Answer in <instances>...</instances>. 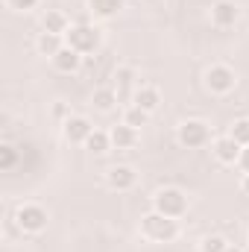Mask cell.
I'll return each mask as SVG.
<instances>
[{"label": "cell", "instance_id": "cell-1", "mask_svg": "<svg viewBox=\"0 0 249 252\" xmlns=\"http://www.w3.org/2000/svg\"><path fill=\"white\" fill-rule=\"evenodd\" d=\"M138 232H141V238L150 241V244H173V241L179 238V220L164 217V214H158L156 208H150V211L141 217Z\"/></svg>", "mask_w": 249, "mask_h": 252}, {"label": "cell", "instance_id": "cell-2", "mask_svg": "<svg viewBox=\"0 0 249 252\" xmlns=\"http://www.w3.org/2000/svg\"><path fill=\"white\" fill-rule=\"evenodd\" d=\"M64 44L73 47L76 53L88 56V53H97V50H100L103 32H100L94 24H70V30L64 32Z\"/></svg>", "mask_w": 249, "mask_h": 252}, {"label": "cell", "instance_id": "cell-3", "mask_svg": "<svg viewBox=\"0 0 249 252\" xmlns=\"http://www.w3.org/2000/svg\"><path fill=\"white\" fill-rule=\"evenodd\" d=\"M47 223H50V214L38 202H21L15 208V226L24 235H41L47 229Z\"/></svg>", "mask_w": 249, "mask_h": 252}, {"label": "cell", "instance_id": "cell-4", "mask_svg": "<svg viewBox=\"0 0 249 252\" xmlns=\"http://www.w3.org/2000/svg\"><path fill=\"white\" fill-rule=\"evenodd\" d=\"M176 141L185 150H202V147H211L214 138H211V126L202 118H187L176 126Z\"/></svg>", "mask_w": 249, "mask_h": 252}, {"label": "cell", "instance_id": "cell-5", "mask_svg": "<svg viewBox=\"0 0 249 252\" xmlns=\"http://www.w3.org/2000/svg\"><path fill=\"white\" fill-rule=\"evenodd\" d=\"M153 208L158 214H164V217L179 220L187 211V193L182 188H158L153 193Z\"/></svg>", "mask_w": 249, "mask_h": 252}, {"label": "cell", "instance_id": "cell-6", "mask_svg": "<svg viewBox=\"0 0 249 252\" xmlns=\"http://www.w3.org/2000/svg\"><path fill=\"white\" fill-rule=\"evenodd\" d=\"M202 79H205V88H208L211 94H217V97H226V94H232V91L238 88V73H235V67H229V64H223V62L211 64Z\"/></svg>", "mask_w": 249, "mask_h": 252}, {"label": "cell", "instance_id": "cell-7", "mask_svg": "<svg viewBox=\"0 0 249 252\" xmlns=\"http://www.w3.org/2000/svg\"><path fill=\"white\" fill-rule=\"evenodd\" d=\"M94 129H97V126L91 124L85 115H70L62 124V138L67 144H73V147H85V141L91 138Z\"/></svg>", "mask_w": 249, "mask_h": 252}, {"label": "cell", "instance_id": "cell-8", "mask_svg": "<svg viewBox=\"0 0 249 252\" xmlns=\"http://www.w3.org/2000/svg\"><path fill=\"white\" fill-rule=\"evenodd\" d=\"M211 27H217V30H232L238 21H241V6L238 3H232V0H217L214 6H211Z\"/></svg>", "mask_w": 249, "mask_h": 252}, {"label": "cell", "instance_id": "cell-9", "mask_svg": "<svg viewBox=\"0 0 249 252\" xmlns=\"http://www.w3.org/2000/svg\"><path fill=\"white\" fill-rule=\"evenodd\" d=\"M241 144L226 132V135H217L214 141H211V156L220 161V164H238V158H241Z\"/></svg>", "mask_w": 249, "mask_h": 252}, {"label": "cell", "instance_id": "cell-10", "mask_svg": "<svg viewBox=\"0 0 249 252\" xmlns=\"http://www.w3.org/2000/svg\"><path fill=\"white\" fill-rule=\"evenodd\" d=\"M106 185L112 190H118V193H129V190L138 185V173H135V167H129V164H115V167L106 173Z\"/></svg>", "mask_w": 249, "mask_h": 252}, {"label": "cell", "instance_id": "cell-11", "mask_svg": "<svg viewBox=\"0 0 249 252\" xmlns=\"http://www.w3.org/2000/svg\"><path fill=\"white\" fill-rule=\"evenodd\" d=\"M115 88H118V94H121V100L124 103H132V94H135V88L141 85L138 82V73H135V67L132 64H121L118 70H115Z\"/></svg>", "mask_w": 249, "mask_h": 252}, {"label": "cell", "instance_id": "cell-12", "mask_svg": "<svg viewBox=\"0 0 249 252\" xmlns=\"http://www.w3.org/2000/svg\"><path fill=\"white\" fill-rule=\"evenodd\" d=\"M132 106H138V109H144L147 115H153V112H158V106H161V91H158L156 85H138L135 94H132Z\"/></svg>", "mask_w": 249, "mask_h": 252}, {"label": "cell", "instance_id": "cell-13", "mask_svg": "<svg viewBox=\"0 0 249 252\" xmlns=\"http://www.w3.org/2000/svg\"><path fill=\"white\" fill-rule=\"evenodd\" d=\"M109 135H112V150H132L135 144H138V129L135 126H129V124H115L112 129H109Z\"/></svg>", "mask_w": 249, "mask_h": 252}, {"label": "cell", "instance_id": "cell-14", "mask_svg": "<svg viewBox=\"0 0 249 252\" xmlns=\"http://www.w3.org/2000/svg\"><path fill=\"white\" fill-rule=\"evenodd\" d=\"M118 103H121V94H118L115 85H100V88L94 91V97H91V106H94L97 112H103V115L115 112Z\"/></svg>", "mask_w": 249, "mask_h": 252}, {"label": "cell", "instance_id": "cell-15", "mask_svg": "<svg viewBox=\"0 0 249 252\" xmlns=\"http://www.w3.org/2000/svg\"><path fill=\"white\" fill-rule=\"evenodd\" d=\"M50 64H53V70H59V73H76V70L82 67V53H76L73 47L64 44L62 50L50 59Z\"/></svg>", "mask_w": 249, "mask_h": 252}, {"label": "cell", "instance_id": "cell-16", "mask_svg": "<svg viewBox=\"0 0 249 252\" xmlns=\"http://www.w3.org/2000/svg\"><path fill=\"white\" fill-rule=\"evenodd\" d=\"M124 6H126V0H88V12H91L94 18H100V21L115 18Z\"/></svg>", "mask_w": 249, "mask_h": 252}, {"label": "cell", "instance_id": "cell-17", "mask_svg": "<svg viewBox=\"0 0 249 252\" xmlns=\"http://www.w3.org/2000/svg\"><path fill=\"white\" fill-rule=\"evenodd\" d=\"M35 47H38V53H41V56H50V59H53V56L64 47V35L44 32V30H41V32H38V38H35Z\"/></svg>", "mask_w": 249, "mask_h": 252}, {"label": "cell", "instance_id": "cell-18", "mask_svg": "<svg viewBox=\"0 0 249 252\" xmlns=\"http://www.w3.org/2000/svg\"><path fill=\"white\" fill-rule=\"evenodd\" d=\"M41 30H44V32H56V35H64V32L70 30V21H67V15H64V12H56V9H50V12H44V18H41Z\"/></svg>", "mask_w": 249, "mask_h": 252}, {"label": "cell", "instance_id": "cell-19", "mask_svg": "<svg viewBox=\"0 0 249 252\" xmlns=\"http://www.w3.org/2000/svg\"><path fill=\"white\" fill-rule=\"evenodd\" d=\"M85 150L94 153V156H106V153L112 150V135H109V129H94L91 138L85 141Z\"/></svg>", "mask_w": 249, "mask_h": 252}, {"label": "cell", "instance_id": "cell-20", "mask_svg": "<svg viewBox=\"0 0 249 252\" xmlns=\"http://www.w3.org/2000/svg\"><path fill=\"white\" fill-rule=\"evenodd\" d=\"M124 124H129V126H135V129H141V126H147V121H150V115L144 112V109H138V106H126L124 109V118H121Z\"/></svg>", "mask_w": 249, "mask_h": 252}, {"label": "cell", "instance_id": "cell-21", "mask_svg": "<svg viewBox=\"0 0 249 252\" xmlns=\"http://www.w3.org/2000/svg\"><path fill=\"white\" fill-rule=\"evenodd\" d=\"M229 250V241L223 235H205L199 241V252H226Z\"/></svg>", "mask_w": 249, "mask_h": 252}, {"label": "cell", "instance_id": "cell-22", "mask_svg": "<svg viewBox=\"0 0 249 252\" xmlns=\"http://www.w3.org/2000/svg\"><path fill=\"white\" fill-rule=\"evenodd\" d=\"M229 135H232L241 147H249V118H238L235 124L229 126Z\"/></svg>", "mask_w": 249, "mask_h": 252}, {"label": "cell", "instance_id": "cell-23", "mask_svg": "<svg viewBox=\"0 0 249 252\" xmlns=\"http://www.w3.org/2000/svg\"><path fill=\"white\" fill-rule=\"evenodd\" d=\"M15 161H18L15 147H12V144H3V147H0V170H12Z\"/></svg>", "mask_w": 249, "mask_h": 252}, {"label": "cell", "instance_id": "cell-24", "mask_svg": "<svg viewBox=\"0 0 249 252\" xmlns=\"http://www.w3.org/2000/svg\"><path fill=\"white\" fill-rule=\"evenodd\" d=\"M38 3L41 0H6V6L12 12H32V9H38Z\"/></svg>", "mask_w": 249, "mask_h": 252}, {"label": "cell", "instance_id": "cell-25", "mask_svg": "<svg viewBox=\"0 0 249 252\" xmlns=\"http://www.w3.org/2000/svg\"><path fill=\"white\" fill-rule=\"evenodd\" d=\"M238 167H241L244 173H249V147H244V150H241V158H238Z\"/></svg>", "mask_w": 249, "mask_h": 252}, {"label": "cell", "instance_id": "cell-26", "mask_svg": "<svg viewBox=\"0 0 249 252\" xmlns=\"http://www.w3.org/2000/svg\"><path fill=\"white\" fill-rule=\"evenodd\" d=\"M241 193H244V196H249V173H244V176H241Z\"/></svg>", "mask_w": 249, "mask_h": 252}, {"label": "cell", "instance_id": "cell-27", "mask_svg": "<svg viewBox=\"0 0 249 252\" xmlns=\"http://www.w3.org/2000/svg\"><path fill=\"white\" fill-rule=\"evenodd\" d=\"M226 252H247V250H241V247H235V244H229V250Z\"/></svg>", "mask_w": 249, "mask_h": 252}]
</instances>
